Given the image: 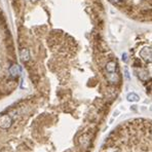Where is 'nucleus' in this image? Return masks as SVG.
<instances>
[{
	"instance_id": "1",
	"label": "nucleus",
	"mask_w": 152,
	"mask_h": 152,
	"mask_svg": "<svg viewBox=\"0 0 152 152\" xmlns=\"http://www.w3.org/2000/svg\"><path fill=\"white\" fill-rule=\"evenodd\" d=\"M140 58L146 63H152V47L144 46L139 52Z\"/></svg>"
},
{
	"instance_id": "2",
	"label": "nucleus",
	"mask_w": 152,
	"mask_h": 152,
	"mask_svg": "<svg viewBox=\"0 0 152 152\" xmlns=\"http://www.w3.org/2000/svg\"><path fill=\"white\" fill-rule=\"evenodd\" d=\"M13 124V118L8 114H4L0 117V129H8Z\"/></svg>"
},
{
	"instance_id": "3",
	"label": "nucleus",
	"mask_w": 152,
	"mask_h": 152,
	"mask_svg": "<svg viewBox=\"0 0 152 152\" xmlns=\"http://www.w3.org/2000/svg\"><path fill=\"white\" fill-rule=\"evenodd\" d=\"M135 72H136L137 76H138L142 81H147V80L150 79V75L146 69H143V68H137V69L135 70Z\"/></svg>"
},
{
	"instance_id": "4",
	"label": "nucleus",
	"mask_w": 152,
	"mask_h": 152,
	"mask_svg": "<svg viewBox=\"0 0 152 152\" xmlns=\"http://www.w3.org/2000/svg\"><path fill=\"white\" fill-rule=\"evenodd\" d=\"M21 67L19 66L18 64H13L11 66V68H9V74L11 75V76H13V77H17V76H19V75L21 74Z\"/></svg>"
},
{
	"instance_id": "5",
	"label": "nucleus",
	"mask_w": 152,
	"mask_h": 152,
	"mask_svg": "<svg viewBox=\"0 0 152 152\" xmlns=\"http://www.w3.org/2000/svg\"><path fill=\"white\" fill-rule=\"evenodd\" d=\"M105 69L107 73H115L116 69H117V65H116V63L113 62V61H110V62H108L106 64Z\"/></svg>"
},
{
	"instance_id": "6",
	"label": "nucleus",
	"mask_w": 152,
	"mask_h": 152,
	"mask_svg": "<svg viewBox=\"0 0 152 152\" xmlns=\"http://www.w3.org/2000/svg\"><path fill=\"white\" fill-rule=\"evenodd\" d=\"M20 58L23 62H28L30 60V52L28 48H23L20 52Z\"/></svg>"
},
{
	"instance_id": "7",
	"label": "nucleus",
	"mask_w": 152,
	"mask_h": 152,
	"mask_svg": "<svg viewBox=\"0 0 152 152\" xmlns=\"http://www.w3.org/2000/svg\"><path fill=\"white\" fill-rule=\"evenodd\" d=\"M107 79L111 83H117L119 81V76L117 73H107Z\"/></svg>"
},
{
	"instance_id": "8",
	"label": "nucleus",
	"mask_w": 152,
	"mask_h": 152,
	"mask_svg": "<svg viewBox=\"0 0 152 152\" xmlns=\"http://www.w3.org/2000/svg\"><path fill=\"white\" fill-rule=\"evenodd\" d=\"M126 100L129 101V102H139L140 101V97L138 94L136 93H129L126 95Z\"/></svg>"
},
{
	"instance_id": "9",
	"label": "nucleus",
	"mask_w": 152,
	"mask_h": 152,
	"mask_svg": "<svg viewBox=\"0 0 152 152\" xmlns=\"http://www.w3.org/2000/svg\"><path fill=\"white\" fill-rule=\"evenodd\" d=\"M122 61H123V62H127V54H126V52H123V54H122Z\"/></svg>"
},
{
	"instance_id": "10",
	"label": "nucleus",
	"mask_w": 152,
	"mask_h": 152,
	"mask_svg": "<svg viewBox=\"0 0 152 152\" xmlns=\"http://www.w3.org/2000/svg\"><path fill=\"white\" fill-rule=\"evenodd\" d=\"M110 1L115 3V4H120V3H122V0H110Z\"/></svg>"
},
{
	"instance_id": "11",
	"label": "nucleus",
	"mask_w": 152,
	"mask_h": 152,
	"mask_svg": "<svg viewBox=\"0 0 152 152\" xmlns=\"http://www.w3.org/2000/svg\"><path fill=\"white\" fill-rule=\"evenodd\" d=\"M124 74H125V77L127 78V79H129V78H131V76H129V71H127V70H124Z\"/></svg>"
},
{
	"instance_id": "12",
	"label": "nucleus",
	"mask_w": 152,
	"mask_h": 152,
	"mask_svg": "<svg viewBox=\"0 0 152 152\" xmlns=\"http://www.w3.org/2000/svg\"><path fill=\"white\" fill-rule=\"evenodd\" d=\"M113 121H114V120H113V118H111V120L109 121V123H112V122H113Z\"/></svg>"
},
{
	"instance_id": "13",
	"label": "nucleus",
	"mask_w": 152,
	"mask_h": 152,
	"mask_svg": "<svg viewBox=\"0 0 152 152\" xmlns=\"http://www.w3.org/2000/svg\"><path fill=\"white\" fill-rule=\"evenodd\" d=\"M151 136H152V129H151Z\"/></svg>"
},
{
	"instance_id": "14",
	"label": "nucleus",
	"mask_w": 152,
	"mask_h": 152,
	"mask_svg": "<svg viewBox=\"0 0 152 152\" xmlns=\"http://www.w3.org/2000/svg\"><path fill=\"white\" fill-rule=\"evenodd\" d=\"M114 152H117V151H114Z\"/></svg>"
}]
</instances>
